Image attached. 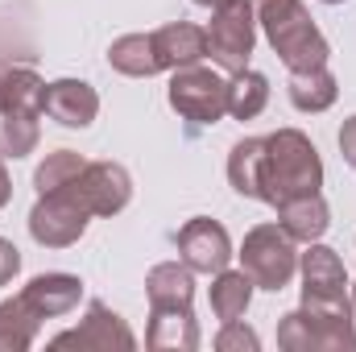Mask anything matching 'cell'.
<instances>
[{
  "label": "cell",
  "mask_w": 356,
  "mask_h": 352,
  "mask_svg": "<svg viewBox=\"0 0 356 352\" xmlns=\"http://www.w3.org/2000/svg\"><path fill=\"white\" fill-rule=\"evenodd\" d=\"M319 182H323L319 154H315V145H311L302 133L282 129V133L266 137L261 175H257V199L282 207V203H290V199L319 195Z\"/></svg>",
  "instance_id": "6da1fadb"
},
{
  "label": "cell",
  "mask_w": 356,
  "mask_h": 352,
  "mask_svg": "<svg viewBox=\"0 0 356 352\" xmlns=\"http://www.w3.org/2000/svg\"><path fill=\"white\" fill-rule=\"evenodd\" d=\"M253 17L261 21L269 46L282 54V63L290 71H315L327 67V42L323 33L311 25L302 0H253Z\"/></svg>",
  "instance_id": "7a4b0ae2"
},
{
  "label": "cell",
  "mask_w": 356,
  "mask_h": 352,
  "mask_svg": "<svg viewBox=\"0 0 356 352\" xmlns=\"http://www.w3.org/2000/svg\"><path fill=\"white\" fill-rule=\"evenodd\" d=\"M241 262L245 273L253 278V286H266V290H282L294 269H298V253H294V237L282 228V224H261L245 237V249H241Z\"/></svg>",
  "instance_id": "3957f363"
},
{
  "label": "cell",
  "mask_w": 356,
  "mask_h": 352,
  "mask_svg": "<svg viewBox=\"0 0 356 352\" xmlns=\"http://www.w3.org/2000/svg\"><path fill=\"white\" fill-rule=\"evenodd\" d=\"M253 0H232L224 8H216L211 25H207V54L224 67V71H245L249 67V54H253Z\"/></svg>",
  "instance_id": "277c9868"
},
{
  "label": "cell",
  "mask_w": 356,
  "mask_h": 352,
  "mask_svg": "<svg viewBox=\"0 0 356 352\" xmlns=\"http://www.w3.org/2000/svg\"><path fill=\"white\" fill-rule=\"evenodd\" d=\"M170 108L195 125H216L228 112V83L207 67H178L170 79Z\"/></svg>",
  "instance_id": "5b68a950"
},
{
  "label": "cell",
  "mask_w": 356,
  "mask_h": 352,
  "mask_svg": "<svg viewBox=\"0 0 356 352\" xmlns=\"http://www.w3.org/2000/svg\"><path fill=\"white\" fill-rule=\"evenodd\" d=\"M88 216L91 211L75 199L71 186H67V191H50V195L38 199V207H33V216H29V232H33L38 245L63 249V245H71V241L83 237Z\"/></svg>",
  "instance_id": "8992f818"
},
{
  "label": "cell",
  "mask_w": 356,
  "mask_h": 352,
  "mask_svg": "<svg viewBox=\"0 0 356 352\" xmlns=\"http://www.w3.org/2000/svg\"><path fill=\"white\" fill-rule=\"evenodd\" d=\"M344 298H348V278L340 257L323 245H311V253L302 257V307L344 311Z\"/></svg>",
  "instance_id": "52a82bcc"
},
{
  "label": "cell",
  "mask_w": 356,
  "mask_h": 352,
  "mask_svg": "<svg viewBox=\"0 0 356 352\" xmlns=\"http://www.w3.org/2000/svg\"><path fill=\"white\" fill-rule=\"evenodd\" d=\"M71 191L91 216H112L129 203L133 182L124 175V166H116V162H88L83 175L71 182Z\"/></svg>",
  "instance_id": "ba28073f"
},
{
  "label": "cell",
  "mask_w": 356,
  "mask_h": 352,
  "mask_svg": "<svg viewBox=\"0 0 356 352\" xmlns=\"http://www.w3.org/2000/svg\"><path fill=\"white\" fill-rule=\"evenodd\" d=\"M178 249H182V262L191 265V269H199V273H220V269H228V262H232L228 232L216 220H207V216L191 220L178 232Z\"/></svg>",
  "instance_id": "9c48e42d"
},
{
  "label": "cell",
  "mask_w": 356,
  "mask_h": 352,
  "mask_svg": "<svg viewBox=\"0 0 356 352\" xmlns=\"http://www.w3.org/2000/svg\"><path fill=\"white\" fill-rule=\"evenodd\" d=\"M42 112L54 116L67 129H83V125L95 120V112H99V95L88 83H79V79H58V83H50L46 95H42Z\"/></svg>",
  "instance_id": "30bf717a"
},
{
  "label": "cell",
  "mask_w": 356,
  "mask_h": 352,
  "mask_svg": "<svg viewBox=\"0 0 356 352\" xmlns=\"http://www.w3.org/2000/svg\"><path fill=\"white\" fill-rule=\"evenodd\" d=\"M133 349V332L120 323V315H112L104 303H91L88 307V323L75 328V332H63L54 336V349Z\"/></svg>",
  "instance_id": "8fae6325"
},
{
  "label": "cell",
  "mask_w": 356,
  "mask_h": 352,
  "mask_svg": "<svg viewBox=\"0 0 356 352\" xmlns=\"http://www.w3.org/2000/svg\"><path fill=\"white\" fill-rule=\"evenodd\" d=\"M145 294H149V307L154 315H191V294H195V282H191V265H154L149 278H145Z\"/></svg>",
  "instance_id": "7c38bea8"
},
{
  "label": "cell",
  "mask_w": 356,
  "mask_h": 352,
  "mask_svg": "<svg viewBox=\"0 0 356 352\" xmlns=\"http://www.w3.org/2000/svg\"><path fill=\"white\" fill-rule=\"evenodd\" d=\"M149 38H154V54H158V67H162V71L191 67V63H199V58L207 54V29L186 25V21L166 25V29H158V33H149Z\"/></svg>",
  "instance_id": "4fadbf2b"
},
{
  "label": "cell",
  "mask_w": 356,
  "mask_h": 352,
  "mask_svg": "<svg viewBox=\"0 0 356 352\" xmlns=\"http://www.w3.org/2000/svg\"><path fill=\"white\" fill-rule=\"evenodd\" d=\"M83 294V282L71 278V273H42L25 286V298L29 307L42 315V319H54V315H67Z\"/></svg>",
  "instance_id": "5bb4252c"
},
{
  "label": "cell",
  "mask_w": 356,
  "mask_h": 352,
  "mask_svg": "<svg viewBox=\"0 0 356 352\" xmlns=\"http://www.w3.org/2000/svg\"><path fill=\"white\" fill-rule=\"evenodd\" d=\"M42 95L46 83L29 67L0 58V112H42Z\"/></svg>",
  "instance_id": "9a60e30c"
},
{
  "label": "cell",
  "mask_w": 356,
  "mask_h": 352,
  "mask_svg": "<svg viewBox=\"0 0 356 352\" xmlns=\"http://www.w3.org/2000/svg\"><path fill=\"white\" fill-rule=\"evenodd\" d=\"M282 216V228L294 237V241H319L327 232V203L319 195H302V199H290L277 207Z\"/></svg>",
  "instance_id": "2e32d148"
},
{
  "label": "cell",
  "mask_w": 356,
  "mask_h": 352,
  "mask_svg": "<svg viewBox=\"0 0 356 352\" xmlns=\"http://www.w3.org/2000/svg\"><path fill=\"white\" fill-rule=\"evenodd\" d=\"M290 104L298 112H323L336 104V79L327 67H315V71H294L290 75Z\"/></svg>",
  "instance_id": "e0dca14e"
},
{
  "label": "cell",
  "mask_w": 356,
  "mask_h": 352,
  "mask_svg": "<svg viewBox=\"0 0 356 352\" xmlns=\"http://www.w3.org/2000/svg\"><path fill=\"white\" fill-rule=\"evenodd\" d=\"M108 63H112L120 75H133V79H141V75H158V71H162V67H158V54H154V38H149V33H129V38L112 42Z\"/></svg>",
  "instance_id": "ac0fdd59"
},
{
  "label": "cell",
  "mask_w": 356,
  "mask_h": 352,
  "mask_svg": "<svg viewBox=\"0 0 356 352\" xmlns=\"http://www.w3.org/2000/svg\"><path fill=\"white\" fill-rule=\"evenodd\" d=\"M249 298H253V278L241 269H220V278H216V286H211V311L224 319V323H232V319H241L245 315V307H249Z\"/></svg>",
  "instance_id": "d6986e66"
},
{
  "label": "cell",
  "mask_w": 356,
  "mask_h": 352,
  "mask_svg": "<svg viewBox=\"0 0 356 352\" xmlns=\"http://www.w3.org/2000/svg\"><path fill=\"white\" fill-rule=\"evenodd\" d=\"M269 99V79L261 71H236V79L228 83V112L236 116V120H253L261 108H266Z\"/></svg>",
  "instance_id": "ffe728a7"
},
{
  "label": "cell",
  "mask_w": 356,
  "mask_h": 352,
  "mask_svg": "<svg viewBox=\"0 0 356 352\" xmlns=\"http://www.w3.org/2000/svg\"><path fill=\"white\" fill-rule=\"evenodd\" d=\"M38 319H42V315L29 307L25 294L8 298V303L0 307V349H25V344L33 340V332H38Z\"/></svg>",
  "instance_id": "44dd1931"
},
{
  "label": "cell",
  "mask_w": 356,
  "mask_h": 352,
  "mask_svg": "<svg viewBox=\"0 0 356 352\" xmlns=\"http://www.w3.org/2000/svg\"><path fill=\"white\" fill-rule=\"evenodd\" d=\"M261 150H266V137H245L232 145V158H228V178L241 195L257 199V175H261Z\"/></svg>",
  "instance_id": "7402d4cb"
},
{
  "label": "cell",
  "mask_w": 356,
  "mask_h": 352,
  "mask_svg": "<svg viewBox=\"0 0 356 352\" xmlns=\"http://www.w3.org/2000/svg\"><path fill=\"white\" fill-rule=\"evenodd\" d=\"M38 145V112H0V158H25Z\"/></svg>",
  "instance_id": "603a6c76"
},
{
  "label": "cell",
  "mask_w": 356,
  "mask_h": 352,
  "mask_svg": "<svg viewBox=\"0 0 356 352\" xmlns=\"http://www.w3.org/2000/svg\"><path fill=\"white\" fill-rule=\"evenodd\" d=\"M83 158L75 154V150H58V154H50L42 166H38V175H33V182H38V195H50V191H67L75 178L83 175Z\"/></svg>",
  "instance_id": "cb8c5ba5"
},
{
  "label": "cell",
  "mask_w": 356,
  "mask_h": 352,
  "mask_svg": "<svg viewBox=\"0 0 356 352\" xmlns=\"http://www.w3.org/2000/svg\"><path fill=\"white\" fill-rule=\"evenodd\" d=\"M261 340H257V332H249V328H241V319H232V323H224V332H220V340H216V349H257Z\"/></svg>",
  "instance_id": "d4e9b609"
},
{
  "label": "cell",
  "mask_w": 356,
  "mask_h": 352,
  "mask_svg": "<svg viewBox=\"0 0 356 352\" xmlns=\"http://www.w3.org/2000/svg\"><path fill=\"white\" fill-rule=\"evenodd\" d=\"M17 269H21V253H17L8 241H0V286H8Z\"/></svg>",
  "instance_id": "484cf974"
},
{
  "label": "cell",
  "mask_w": 356,
  "mask_h": 352,
  "mask_svg": "<svg viewBox=\"0 0 356 352\" xmlns=\"http://www.w3.org/2000/svg\"><path fill=\"white\" fill-rule=\"evenodd\" d=\"M340 150H344V162L356 166V116L344 120V129H340Z\"/></svg>",
  "instance_id": "4316f807"
},
{
  "label": "cell",
  "mask_w": 356,
  "mask_h": 352,
  "mask_svg": "<svg viewBox=\"0 0 356 352\" xmlns=\"http://www.w3.org/2000/svg\"><path fill=\"white\" fill-rule=\"evenodd\" d=\"M8 191H13V186H8V175H4V162H0V207L8 203Z\"/></svg>",
  "instance_id": "83f0119b"
},
{
  "label": "cell",
  "mask_w": 356,
  "mask_h": 352,
  "mask_svg": "<svg viewBox=\"0 0 356 352\" xmlns=\"http://www.w3.org/2000/svg\"><path fill=\"white\" fill-rule=\"evenodd\" d=\"M195 4H203V8H211V13H216V8H224V4H232V0H195Z\"/></svg>",
  "instance_id": "f1b7e54d"
},
{
  "label": "cell",
  "mask_w": 356,
  "mask_h": 352,
  "mask_svg": "<svg viewBox=\"0 0 356 352\" xmlns=\"http://www.w3.org/2000/svg\"><path fill=\"white\" fill-rule=\"evenodd\" d=\"M353 315H356V290H353Z\"/></svg>",
  "instance_id": "f546056e"
},
{
  "label": "cell",
  "mask_w": 356,
  "mask_h": 352,
  "mask_svg": "<svg viewBox=\"0 0 356 352\" xmlns=\"http://www.w3.org/2000/svg\"><path fill=\"white\" fill-rule=\"evenodd\" d=\"M327 4H340V0H327Z\"/></svg>",
  "instance_id": "4dcf8cb0"
}]
</instances>
